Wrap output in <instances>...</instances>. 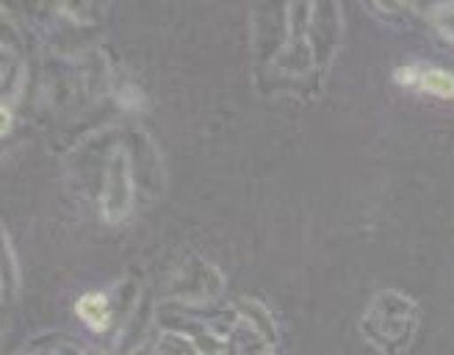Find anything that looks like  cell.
Wrapping results in <instances>:
<instances>
[{"label":"cell","mask_w":454,"mask_h":355,"mask_svg":"<svg viewBox=\"0 0 454 355\" xmlns=\"http://www.w3.org/2000/svg\"><path fill=\"white\" fill-rule=\"evenodd\" d=\"M363 339L372 347H377L385 355H396L404 352L413 344L416 330H419V308L416 300H411L404 292L388 288V292H380L366 317L360 320Z\"/></svg>","instance_id":"6da1fadb"},{"label":"cell","mask_w":454,"mask_h":355,"mask_svg":"<svg viewBox=\"0 0 454 355\" xmlns=\"http://www.w3.org/2000/svg\"><path fill=\"white\" fill-rule=\"evenodd\" d=\"M310 14H313V4H286L288 36H286V44L280 48V53L269 67L280 81H305L316 70V56L310 48V39H308Z\"/></svg>","instance_id":"7a4b0ae2"},{"label":"cell","mask_w":454,"mask_h":355,"mask_svg":"<svg viewBox=\"0 0 454 355\" xmlns=\"http://www.w3.org/2000/svg\"><path fill=\"white\" fill-rule=\"evenodd\" d=\"M133 194H136V175L130 164V153L120 142L108 153V162L100 178V194H98V209L100 217L108 225H120L133 211Z\"/></svg>","instance_id":"3957f363"},{"label":"cell","mask_w":454,"mask_h":355,"mask_svg":"<svg viewBox=\"0 0 454 355\" xmlns=\"http://www.w3.org/2000/svg\"><path fill=\"white\" fill-rule=\"evenodd\" d=\"M224 292V275L222 270L197 253L186 256L177 264V270L169 278V295L175 303L184 305H202L211 303Z\"/></svg>","instance_id":"277c9868"},{"label":"cell","mask_w":454,"mask_h":355,"mask_svg":"<svg viewBox=\"0 0 454 355\" xmlns=\"http://www.w3.org/2000/svg\"><path fill=\"white\" fill-rule=\"evenodd\" d=\"M308 39L316 56V70H319V75H325L333 59L338 56L340 39H344V17H340L338 4H313Z\"/></svg>","instance_id":"5b68a950"},{"label":"cell","mask_w":454,"mask_h":355,"mask_svg":"<svg viewBox=\"0 0 454 355\" xmlns=\"http://www.w3.org/2000/svg\"><path fill=\"white\" fill-rule=\"evenodd\" d=\"M396 81L402 86H419L421 92L435 95L443 100H454V75L446 70H438V67L429 64H404L396 73Z\"/></svg>","instance_id":"8992f818"},{"label":"cell","mask_w":454,"mask_h":355,"mask_svg":"<svg viewBox=\"0 0 454 355\" xmlns=\"http://www.w3.org/2000/svg\"><path fill=\"white\" fill-rule=\"evenodd\" d=\"M158 317V305H153L147 297H142V303L133 308V314L120 325V333H117V350L120 355H133L139 350L147 339L150 333V325L153 320Z\"/></svg>","instance_id":"52a82bcc"},{"label":"cell","mask_w":454,"mask_h":355,"mask_svg":"<svg viewBox=\"0 0 454 355\" xmlns=\"http://www.w3.org/2000/svg\"><path fill=\"white\" fill-rule=\"evenodd\" d=\"M233 308H236V322H241L253 333H258V336L263 342H269L271 347L278 344V322H275L271 311L261 300H255V297H239L233 303Z\"/></svg>","instance_id":"ba28073f"},{"label":"cell","mask_w":454,"mask_h":355,"mask_svg":"<svg viewBox=\"0 0 454 355\" xmlns=\"http://www.w3.org/2000/svg\"><path fill=\"white\" fill-rule=\"evenodd\" d=\"M75 314L83 325H89L95 333L108 330L111 320H114V303L111 295L106 292H86L83 297L75 300Z\"/></svg>","instance_id":"9c48e42d"},{"label":"cell","mask_w":454,"mask_h":355,"mask_svg":"<svg viewBox=\"0 0 454 355\" xmlns=\"http://www.w3.org/2000/svg\"><path fill=\"white\" fill-rule=\"evenodd\" d=\"M0 239H4V250H0V261H4V275H0V286H4V303H12L14 297H20V261L14 253V244L9 231H0Z\"/></svg>","instance_id":"30bf717a"},{"label":"cell","mask_w":454,"mask_h":355,"mask_svg":"<svg viewBox=\"0 0 454 355\" xmlns=\"http://www.w3.org/2000/svg\"><path fill=\"white\" fill-rule=\"evenodd\" d=\"M231 350H233V355H271L275 347L263 342L258 333H253L247 325L236 322L233 333H231Z\"/></svg>","instance_id":"8fae6325"},{"label":"cell","mask_w":454,"mask_h":355,"mask_svg":"<svg viewBox=\"0 0 454 355\" xmlns=\"http://www.w3.org/2000/svg\"><path fill=\"white\" fill-rule=\"evenodd\" d=\"M111 95L117 98V103L128 111H139L147 106V95H145V89L130 81L128 75H114L111 81Z\"/></svg>","instance_id":"7c38bea8"},{"label":"cell","mask_w":454,"mask_h":355,"mask_svg":"<svg viewBox=\"0 0 454 355\" xmlns=\"http://www.w3.org/2000/svg\"><path fill=\"white\" fill-rule=\"evenodd\" d=\"M155 355H202V350L184 333L161 330V336L155 339Z\"/></svg>","instance_id":"4fadbf2b"},{"label":"cell","mask_w":454,"mask_h":355,"mask_svg":"<svg viewBox=\"0 0 454 355\" xmlns=\"http://www.w3.org/2000/svg\"><path fill=\"white\" fill-rule=\"evenodd\" d=\"M429 17H433L435 31H438L443 39L454 42V4H441V6H435L433 12H429Z\"/></svg>","instance_id":"5bb4252c"},{"label":"cell","mask_w":454,"mask_h":355,"mask_svg":"<svg viewBox=\"0 0 454 355\" xmlns=\"http://www.w3.org/2000/svg\"><path fill=\"white\" fill-rule=\"evenodd\" d=\"M369 12H374L385 20H396V17L411 12V6H404V4H369Z\"/></svg>","instance_id":"9a60e30c"},{"label":"cell","mask_w":454,"mask_h":355,"mask_svg":"<svg viewBox=\"0 0 454 355\" xmlns=\"http://www.w3.org/2000/svg\"><path fill=\"white\" fill-rule=\"evenodd\" d=\"M44 355H86V350L78 347L75 342H61V344H56L53 350H48Z\"/></svg>","instance_id":"2e32d148"},{"label":"cell","mask_w":454,"mask_h":355,"mask_svg":"<svg viewBox=\"0 0 454 355\" xmlns=\"http://www.w3.org/2000/svg\"><path fill=\"white\" fill-rule=\"evenodd\" d=\"M86 355H106L103 350H86Z\"/></svg>","instance_id":"e0dca14e"}]
</instances>
